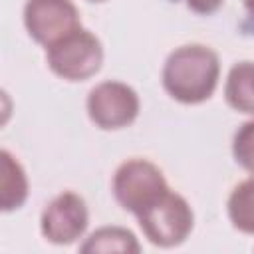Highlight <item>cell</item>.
I'll use <instances>...</instances> for the list:
<instances>
[{
	"label": "cell",
	"instance_id": "obj_1",
	"mask_svg": "<svg viewBox=\"0 0 254 254\" xmlns=\"http://www.w3.org/2000/svg\"><path fill=\"white\" fill-rule=\"evenodd\" d=\"M218 56L202 44H187L173 50L163 65L165 91L185 105H196L210 99L218 85Z\"/></svg>",
	"mask_w": 254,
	"mask_h": 254
},
{
	"label": "cell",
	"instance_id": "obj_2",
	"mask_svg": "<svg viewBox=\"0 0 254 254\" xmlns=\"http://www.w3.org/2000/svg\"><path fill=\"white\" fill-rule=\"evenodd\" d=\"M137 220L151 244L173 248L189 238L194 224V214L187 198L169 189L153 204L143 208L137 214Z\"/></svg>",
	"mask_w": 254,
	"mask_h": 254
},
{
	"label": "cell",
	"instance_id": "obj_3",
	"mask_svg": "<svg viewBox=\"0 0 254 254\" xmlns=\"http://www.w3.org/2000/svg\"><path fill=\"white\" fill-rule=\"evenodd\" d=\"M48 67L65 81H85L101 69L103 48L83 26L46 48Z\"/></svg>",
	"mask_w": 254,
	"mask_h": 254
},
{
	"label": "cell",
	"instance_id": "obj_4",
	"mask_svg": "<svg viewBox=\"0 0 254 254\" xmlns=\"http://www.w3.org/2000/svg\"><path fill=\"white\" fill-rule=\"evenodd\" d=\"M113 196L121 208L139 214L169 190L163 171L147 159H129L121 163L113 175Z\"/></svg>",
	"mask_w": 254,
	"mask_h": 254
},
{
	"label": "cell",
	"instance_id": "obj_5",
	"mask_svg": "<svg viewBox=\"0 0 254 254\" xmlns=\"http://www.w3.org/2000/svg\"><path fill=\"white\" fill-rule=\"evenodd\" d=\"M87 115L105 131L129 127L139 115V95L123 81H101L87 95Z\"/></svg>",
	"mask_w": 254,
	"mask_h": 254
},
{
	"label": "cell",
	"instance_id": "obj_6",
	"mask_svg": "<svg viewBox=\"0 0 254 254\" xmlns=\"http://www.w3.org/2000/svg\"><path fill=\"white\" fill-rule=\"evenodd\" d=\"M24 26L34 42L50 48L81 28V20L71 0H26Z\"/></svg>",
	"mask_w": 254,
	"mask_h": 254
},
{
	"label": "cell",
	"instance_id": "obj_7",
	"mask_svg": "<svg viewBox=\"0 0 254 254\" xmlns=\"http://www.w3.org/2000/svg\"><path fill=\"white\" fill-rule=\"evenodd\" d=\"M89 224V212L85 200L73 192L64 190L54 196L40 216V230L42 236L58 246L73 244L77 238L83 236Z\"/></svg>",
	"mask_w": 254,
	"mask_h": 254
},
{
	"label": "cell",
	"instance_id": "obj_8",
	"mask_svg": "<svg viewBox=\"0 0 254 254\" xmlns=\"http://www.w3.org/2000/svg\"><path fill=\"white\" fill-rule=\"evenodd\" d=\"M0 208L12 212L28 198V177L20 161L8 151H0Z\"/></svg>",
	"mask_w": 254,
	"mask_h": 254
},
{
	"label": "cell",
	"instance_id": "obj_9",
	"mask_svg": "<svg viewBox=\"0 0 254 254\" xmlns=\"http://www.w3.org/2000/svg\"><path fill=\"white\" fill-rule=\"evenodd\" d=\"M224 99L234 111L254 115V62H238L230 67Z\"/></svg>",
	"mask_w": 254,
	"mask_h": 254
},
{
	"label": "cell",
	"instance_id": "obj_10",
	"mask_svg": "<svg viewBox=\"0 0 254 254\" xmlns=\"http://www.w3.org/2000/svg\"><path fill=\"white\" fill-rule=\"evenodd\" d=\"M81 252L85 254H95V252H127V254H137L141 252V244L137 236L123 226H101L95 232H91L85 242L79 246Z\"/></svg>",
	"mask_w": 254,
	"mask_h": 254
},
{
	"label": "cell",
	"instance_id": "obj_11",
	"mask_svg": "<svg viewBox=\"0 0 254 254\" xmlns=\"http://www.w3.org/2000/svg\"><path fill=\"white\" fill-rule=\"evenodd\" d=\"M228 218L244 234H254V175L238 183L228 196Z\"/></svg>",
	"mask_w": 254,
	"mask_h": 254
},
{
	"label": "cell",
	"instance_id": "obj_12",
	"mask_svg": "<svg viewBox=\"0 0 254 254\" xmlns=\"http://www.w3.org/2000/svg\"><path fill=\"white\" fill-rule=\"evenodd\" d=\"M232 155L244 171L254 175V119L236 129L232 139Z\"/></svg>",
	"mask_w": 254,
	"mask_h": 254
},
{
	"label": "cell",
	"instance_id": "obj_13",
	"mask_svg": "<svg viewBox=\"0 0 254 254\" xmlns=\"http://www.w3.org/2000/svg\"><path fill=\"white\" fill-rule=\"evenodd\" d=\"M185 2L192 12H196L200 16H210L222 6L224 0H185Z\"/></svg>",
	"mask_w": 254,
	"mask_h": 254
},
{
	"label": "cell",
	"instance_id": "obj_14",
	"mask_svg": "<svg viewBox=\"0 0 254 254\" xmlns=\"http://www.w3.org/2000/svg\"><path fill=\"white\" fill-rule=\"evenodd\" d=\"M246 6V12H248V16H246V26H248V32L254 36V2H248V4H244Z\"/></svg>",
	"mask_w": 254,
	"mask_h": 254
},
{
	"label": "cell",
	"instance_id": "obj_15",
	"mask_svg": "<svg viewBox=\"0 0 254 254\" xmlns=\"http://www.w3.org/2000/svg\"><path fill=\"white\" fill-rule=\"evenodd\" d=\"M242 2H244V4H248V2H254V0H242Z\"/></svg>",
	"mask_w": 254,
	"mask_h": 254
},
{
	"label": "cell",
	"instance_id": "obj_16",
	"mask_svg": "<svg viewBox=\"0 0 254 254\" xmlns=\"http://www.w3.org/2000/svg\"><path fill=\"white\" fill-rule=\"evenodd\" d=\"M89 2H103V0H89Z\"/></svg>",
	"mask_w": 254,
	"mask_h": 254
}]
</instances>
